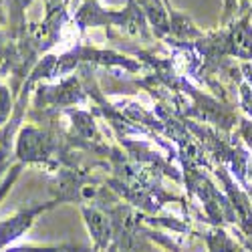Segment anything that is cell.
Masks as SVG:
<instances>
[{"instance_id":"obj_6","label":"cell","mask_w":252,"mask_h":252,"mask_svg":"<svg viewBox=\"0 0 252 252\" xmlns=\"http://www.w3.org/2000/svg\"><path fill=\"white\" fill-rule=\"evenodd\" d=\"M32 0H10V4H12V14L18 16V18H23L25 10L31 6Z\"/></svg>"},{"instance_id":"obj_8","label":"cell","mask_w":252,"mask_h":252,"mask_svg":"<svg viewBox=\"0 0 252 252\" xmlns=\"http://www.w3.org/2000/svg\"><path fill=\"white\" fill-rule=\"evenodd\" d=\"M0 16H2V6H0Z\"/></svg>"},{"instance_id":"obj_7","label":"cell","mask_w":252,"mask_h":252,"mask_svg":"<svg viewBox=\"0 0 252 252\" xmlns=\"http://www.w3.org/2000/svg\"><path fill=\"white\" fill-rule=\"evenodd\" d=\"M236 4H238V0H226V16H228L230 12H234Z\"/></svg>"},{"instance_id":"obj_2","label":"cell","mask_w":252,"mask_h":252,"mask_svg":"<svg viewBox=\"0 0 252 252\" xmlns=\"http://www.w3.org/2000/svg\"><path fill=\"white\" fill-rule=\"evenodd\" d=\"M51 152V141L47 133L34 127H25L16 137V156L23 161H36L47 158Z\"/></svg>"},{"instance_id":"obj_4","label":"cell","mask_w":252,"mask_h":252,"mask_svg":"<svg viewBox=\"0 0 252 252\" xmlns=\"http://www.w3.org/2000/svg\"><path fill=\"white\" fill-rule=\"evenodd\" d=\"M12 115V97H10V89L0 83V127L8 123Z\"/></svg>"},{"instance_id":"obj_3","label":"cell","mask_w":252,"mask_h":252,"mask_svg":"<svg viewBox=\"0 0 252 252\" xmlns=\"http://www.w3.org/2000/svg\"><path fill=\"white\" fill-rule=\"evenodd\" d=\"M85 220L89 226V232L93 236V240L97 242V246H107V242L113 236V228L109 218L101 214L99 210H85Z\"/></svg>"},{"instance_id":"obj_1","label":"cell","mask_w":252,"mask_h":252,"mask_svg":"<svg viewBox=\"0 0 252 252\" xmlns=\"http://www.w3.org/2000/svg\"><path fill=\"white\" fill-rule=\"evenodd\" d=\"M49 206L51 204H38L34 208H25V210H18L16 214L0 220V252L6 250L8 244H12L14 240H18L20 236H23L27 230L32 226L34 218L40 212H45Z\"/></svg>"},{"instance_id":"obj_5","label":"cell","mask_w":252,"mask_h":252,"mask_svg":"<svg viewBox=\"0 0 252 252\" xmlns=\"http://www.w3.org/2000/svg\"><path fill=\"white\" fill-rule=\"evenodd\" d=\"M18 174H20V165H14L12 170H8L6 178L2 180V184H0V202H2V200H4V196L10 192V188L14 186V182H16V178H18Z\"/></svg>"}]
</instances>
